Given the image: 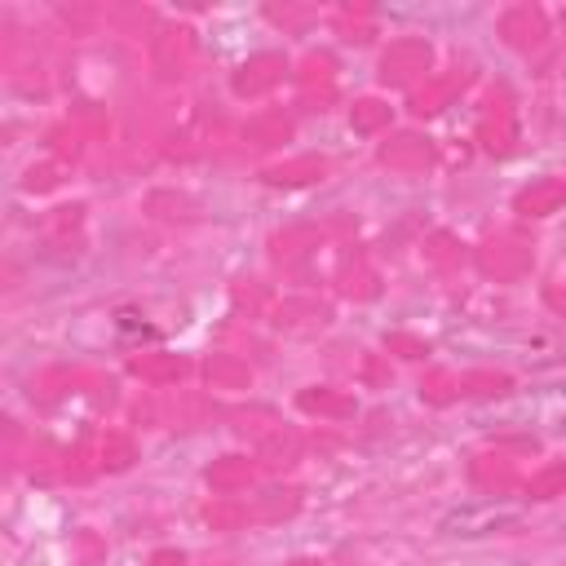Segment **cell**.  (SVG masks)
Instances as JSON below:
<instances>
[{"mask_svg": "<svg viewBox=\"0 0 566 566\" xmlns=\"http://www.w3.org/2000/svg\"><path fill=\"white\" fill-rule=\"evenodd\" d=\"M526 509L517 500H469V504H455L451 513H442L438 522V535L447 539H482V535H495L504 526H513Z\"/></svg>", "mask_w": 566, "mask_h": 566, "instance_id": "6da1fadb", "label": "cell"}]
</instances>
